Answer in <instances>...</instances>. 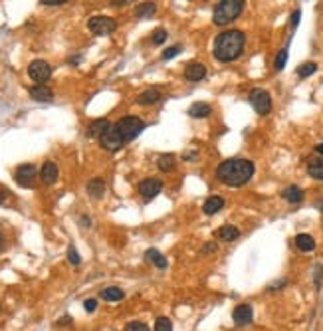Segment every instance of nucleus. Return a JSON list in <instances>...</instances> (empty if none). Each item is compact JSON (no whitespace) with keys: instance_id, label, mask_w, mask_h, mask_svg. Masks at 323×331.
Wrapping results in <instances>:
<instances>
[{"instance_id":"nucleus-1","label":"nucleus","mask_w":323,"mask_h":331,"mask_svg":"<svg viewBox=\"0 0 323 331\" xmlns=\"http://www.w3.org/2000/svg\"><path fill=\"white\" fill-rule=\"evenodd\" d=\"M244 44H246V36L242 30L222 32L214 40V58L222 64L238 60L244 50Z\"/></svg>"},{"instance_id":"nucleus-2","label":"nucleus","mask_w":323,"mask_h":331,"mask_svg":"<svg viewBox=\"0 0 323 331\" xmlns=\"http://www.w3.org/2000/svg\"><path fill=\"white\" fill-rule=\"evenodd\" d=\"M252 175H254V163L248 159H228L216 171L218 181L228 187H242L252 179Z\"/></svg>"},{"instance_id":"nucleus-3","label":"nucleus","mask_w":323,"mask_h":331,"mask_svg":"<svg viewBox=\"0 0 323 331\" xmlns=\"http://www.w3.org/2000/svg\"><path fill=\"white\" fill-rule=\"evenodd\" d=\"M242 8H244V0H222L214 6L212 20L216 26H226L240 16Z\"/></svg>"},{"instance_id":"nucleus-4","label":"nucleus","mask_w":323,"mask_h":331,"mask_svg":"<svg viewBox=\"0 0 323 331\" xmlns=\"http://www.w3.org/2000/svg\"><path fill=\"white\" fill-rule=\"evenodd\" d=\"M115 127H117L119 135L123 139V143H129L133 139H137V135L145 129V123L139 119L137 115H125L121 121L115 123Z\"/></svg>"},{"instance_id":"nucleus-5","label":"nucleus","mask_w":323,"mask_h":331,"mask_svg":"<svg viewBox=\"0 0 323 331\" xmlns=\"http://www.w3.org/2000/svg\"><path fill=\"white\" fill-rule=\"evenodd\" d=\"M88 28L95 36H107V34H113L115 32L117 22L113 18H109V16H93V18H89Z\"/></svg>"},{"instance_id":"nucleus-6","label":"nucleus","mask_w":323,"mask_h":331,"mask_svg":"<svg viewBox=\"0 0 323 331\" xmlns=\"http://www.w3.org/2000/svg\"><path fill=\"white\" fill-rule=\"evenodd\" d=\"M250 104L252 107L256 109V113H260V115H268L270 111H272V97H270V93L264 90H254L250 93Z\"/></svg>"},{"instance_id":"nucleus-7","label":"nucleus","mask_w":323,"mask_h":331,"mask_svg":"<svg viewBox=\"0 0 323 331\" xmlns=\"http://www.w3.org/2000/svg\"><path fill=\"white\" fill-rule=\"evenodd\" d=\"M28 75L36 81V84H44L50 79V75H52V68H50V64L44 60H34L30 61L28 66Z\"/></svg>"},{"instance_id":"nucleus-8","label":"nucleus","mask_w":323,"mask_h":331,"mask_svg":"<svg viewBox=\"0 0 323 331\" xmlns=\"http://www.w3.org/2000/svg\"><path fill=\"white\" fill-rule=\"evenodd\" d=\"M36 175H38V171H36V167L34 165H20L14 173V181L18 182L20 187L30 189V187H34Z\"/></svg>"},{"instance_id":"nucleus-9","label":"nucleus","mask_w":323,"mask_h":331,"mask_svg":"<svg viewBox=\"0 0 323 331\" xmlns=\"http://www.w3.org/2000/svg\"><path fill=\"white\" fill-rule=\"evenodd\" d=\"M99 143H102L103 149H107V151H119L121 149L123 139H121V135H119L117 127H115V125H111V127H109V129L102 135Z\"/></svg>"},{"instance_id":"nucleus-10","label":"nucleus","mask_w":323,"mask_h":331,"mask_svg":"<svg viewBox=\"0 0 323 331\" xmlns=\"http://www.w3.org/2000/svg\"><path fill=\"white\" fill-rule=\"evenodd\" d=\"M163 191V182L159 179H145V181L139 182V193L141 196H145L147 200L155 198Z\"/></svg>"},{"instance_id":"nucleus-11","label":"nucleus","mask_w":323,"mask_h":331,"mask_svg":"<svg viewBox=\"0 0 323 331\" xmlns=\"http://www.w3.org/2000/svg\"><path fill=\"white\" fill-rule=\"evenodd\" d=\"M58 175H59L58 165L52 163V161H46L42 169H40V179H42L44 184H54V182L58 181Z\"/></svg>"},{"instance_id":"nucleus-12","label":"nucleus","mask_w":323,"mask_h":331,"mask_svg":"<svg viewBox=\"0 0 323 331\" xmlns=\"http://www.w3.org/2000/svg\"><path fill=\"white\" fill-rule=\"evenodd\" d=\"M30 97L34 101H40V104H50L54 99V91L50 90L48 86H32L30 88Z\"/></svg>"},{"instance_id":"nucleus-13","label":"nucleus","mask_w":323,"mask_h":331,"mask_svg":"<svg viewBox=\"0 0 323 331\" xmlns=\"http://www.w3.org/2000/svg\"><path fill=\"white\" fill-rule=\"evenodd\" d=\"M205 75H206V68L200 64V61H191V64H187V68H185V77H187L189 81H200Z\"/></svg>"},{"instance_id":"nucleus-14","label":"nucleus","mask_w":323,"mask_h":331,"mask_svg":"<svg viewBox=\"0 0 323 331\" xmlns=\"http://www.w3.org/2000/svg\"><path fill=\"white\" fill-rule=\"evenodd\" d=\"M111 127V123L107 119H95L89 123L88 131H86V135L89 137V139H102V135Z\"/></svg>"},{"instance_id":"nucleus-15","label":"nucleus","mask_w":323,"mask_h":331,"mask_svg":"<svg viewBox=\"0 0 323 331\" xmlns=\"http://www.w3.org/2000/svg\"><path fill=\"white\" fill-rule=\"evenodd\" d=\"M234 323L236 325H248L250 321H252V317H254V312H252V307H250L248 303H242V305H238L234 309Z\"/></svg>"},{"instance_id":"nucleus-16","label":"nucleus","mask_w":323,"mask_h":331,"mask_svg":"<svg viewBox=\"0 0 323 331\" xmlns=\"http://www.w3.org/2000/svg\"><path fill=\"white\" fill-rule=\"evenodd\" d=\"M161 97L163 93L157 88H149V90H145L143 93L137 95V104L139 106H153V104H159Z\"/></svg>"},{"instance_id":"nucleus-17","label":"nucleus","mask_w":323,"mask_h":331,"mask_svg":"<svg viewBox=\"0 0 323 331\" xmlns=\"http://www.w3.org/2000/svg\"><path fill=\"white\" fill-rule=\"evenodd\" d=\"M222 206H224V198L218 195H212L208 196L205 200V206H203V211H205L206 216H212V214H216V212L220 211Z\"/></svg>"},{"instance_id":"nucleus-18","label":"nucleus","mask_w":323,"mask_h":331,"mask_svg":"<svg viewBox=\"0 0 323 331\" xmlns=\"http://www.w3.org/2000/svg\"><path fill=\"white\" fill-rule=\"evenodd\" d=\"M210 113H212V107L208 106V104H205V101H196V104H192L189 107V115L194 117V119H205Z\"/></svg>"},{"instance_id":"nucleus-19","label":"nucleus","mask_w":323,"mask_h":331,"mask_svg":"<svg viewBox=\"0 0 323 331\" xmlns=\"http://www.w3.org/2000/svg\"><path fill=\"white\" fill-rule=\"evenodd\" d=\"M281 196H284L290 204H297V202H301V200H304V191H301L299 187H295V184H290V187H286V189H284Z\"/></svg>"},{"instance_id":"nucleus-20","label":"nucleus","mask_w":323,"mask_h":331,"mask_svg":"<svg viewBox=\"0 0 323 331\" xmlns=\"http://www.w3.org/2000/svg\"><path fill=\"white\" fill-rule=\"evenodd\" d=\"M145 258H147L151 264H155L159 270H165V268H167V258L163 256L159 250H155V248H149L147 252H145Z\"/></svg>"},{"instance_id":"nucleus-21","label":"nucleus","mask_w":323,"mask_h":331,"mask_svg":"<svg viewBox=\"0 0 323 331\" xmlns=\"http://www.w3.org/2000/svg\"><path fill=\"white\" fill-rule=\"evenodd\" d=\"M308 173L311 179H317V181H323V159H311L308 163Z\"/></svg>"},{"instance_id":"nucleus-22","label":"nucleus","mask_w":323,"mask_h":331,"mask_svg":"<svg viewBox=\"0 0 323 331\" xmlns=\"http://www.w3.org/2000/svg\"><path fill=\"white\" fill-rule=\"evenodd\" d=\"M88 193L93 198H102L103 193H105V181L103 179H91L88 182Z\"/></svg>"},{"instance_id":"nucleus-23","label":"nucleus","mask_w":323,"mask_h":331,"mask_svg":"<svg viewBox=\"0 0 323 331\" xmlns=\"http://www.w3.org/2000/svg\"><path fill=\"white\" fill-rule=\"evenodd\" d=\"M295 246L301 250V252H311L315 248V240L309 236V234H297L295 236Z\"/></svg>"},{"instance_id":"nucleus-24","label":"nucleus","mask_w":323,"mask_h":331,"mask_svg":"<svg viewBox=\"0 0 323 331\" xmlns=\"http://www.w3.org/2000/svg\"><path fill=\"white\" fill-rule=\"evenodd\" d=\"M218 236H220L222 240L232 242V240H236V238L240 236V230H238L236 226L226 224V226H222V228H220V232H218Z\"/></svg>"},{"instance_id":"nucleus-25","label":"nucleus","mask_w":323,"mask_h":331,"mask_svg":"<svg viewBox=\"0 0 323 331\" xmlns=\"http://www.w3.org/2000/svg\"><path fill=\"white\" fill-rule=\"evenodd\" d=\"M123 296H125V294H123L119 287H105L102 292V298L105 301H121L123 300Z\"/></svg>"},{"instance_id":"nucleus-26","label":"nucleus","mask_w":323,"mask_h":331,"mask_svg":"<svg viewBox=\"0 0 323 331\" xmlns=\"http://www.w3.org/2000/svg\"><path fill=\"white\" fill-rule=\"evenodd\" d=\"M157 165H159L161 171L169 173V171H173V169H175V157H173V155H161V157H159V161H157Z\"/></svg>"},{"instance_id":"nucleus-27","label":"nucleus","mask_w":323,"mask_h":331,"mask_svg":"<svg viewBox=\"0 0 323 331\" xmlns=\"http://www.w3.org/2000/svg\"><path fill=\"white\" fill-rule=\"evenodd\" d=\"M155 10H157V6L153 2H145V4L137 6V18H149L155 14Z\"/></svg>"},{"instance_id":"nucleus-28","label":"nucleus","mask_w":323,"mask_h":331,"mask_svg":"<svg viewBox=\"0 0 323 331\" xmlns=\"http://www.w3.org/2000/svg\"><path fill=\"white\" fill-rule=\"evenodd\" d=\"M315 70H317V64L306 61V64H301V66L297 68V75H299V77H309L311 74H315Z\"/></svg>"},{"instance_id":"nucleus-29","label":"nucleus","mask_w":323,"mask_h":331,"mask_svg":"<svg viewBox=\"0 0 323 331\" xmlns=\"http://www.w3.org/2000/svg\"><path fill=\"white\" fill-rule=\"evenodd\" d=\"M155 331H173V321L169 317H159L155 323Z\"/></svg>"},{"instance_id":"nucleus-30","label":"nucleus","mask_w":323,"mask_h":331,"mask_svg":"<svg viewBox=\"0 0 323 331\" xmlns=\"http://www.w3.org/2000/svg\"><path fill=\"white\" fill-rule=\"evenodd\" d=\"M286 61H288V50L284 48V50H279V54L276 56V61H274V68L276 70H284V66H286Z\"/></svg>"},{"instance_id":"nucleus-31","label":"nucleus","mask_w":323,"mask_h":331,"mask_svg":"<svg viewBox=\"0 0 323 331\" xmlns=\"http://www.w3.org/2000/svg\"><path fill=\"white\" fill-rule=\"evenodd\" d=\"M68 260H70V264L72 266H79V262H82V258L77 254V250H75L74 244H70V248H68Z\"/></svg>"},{"instance_id":"nucleus-32","label":"nucleus","mask_w":323,"mask_h":331,"mask_svg":"<svg viewBox=\"0 0 323 331\" xmlns=\"http://www.w3.org/2000/svg\"><path fill=\"white\" fill-rule=\"evenodd\" d=\"M180 50H183V48H180L178 44L173 46V48H169V50H165V52H163V60L165 61L173 60V58H176V56L180 54Z\"/></svg>"},{"instance_id":"nucleus-33","label":"nucleus","mask_w":323,"mask_h":331,"mask_svg":"<svg viewBox=\"0 0 323 331\" xmlns=\"http://www.w3.org/2000/svg\"><path fill=\"white\" fill-rule=\"evenodd\" d=\"M151 40H153V44H163L167 40V30L165 28H157L151 34Z\"/></svg>"},{"instance_id":"nucleus-34","label":"nucleus","mask_w":323,"mask_h":331,"mask_svg":"<svg viewBox=\"0 0 323 331\" xmlns=\"http://www.w3.org/2000/svg\"><path fill=\"white\" fill-rule=\"evenodd\" d=\"M125 331H149V327L143 321H131V323H127Z\"/></svg>"},{"instance_id":"nucleus-35","label":"nucleus","mask_w":323,"mask_h":331,"mask_svg":"<svg viewBox=\"0 0 323 331\" xmlns=\"http://www.w3.org/2000/svg\"><path fill=\"white\" fill-rule=\"evenodd\" d=\"M84 307H86V312L93 314V312H95V307H97V301H95V300H86V301H84Z\"/></svg>"},{"instance_id":"nucleus-36","label":"nucleus","mask_w":323,"mask_h":331,"mask_svg":"<svg viewBox=\"0 0 323 331\" xmlns=\"http://www.w3.org/2000/svg\"><path fill=\"white\" fill-rule=\"evenodd\" d=\"M66 0H40L42 6H62Z\"/></svg>"},{"instance_id":"nucleus-37","label":"nucleus","mask_w":323,"mask_h":331,"mask_svg":"<svg viewBox=\"0 0 323 331\" xmlns=\"http://www.w3.org/2000/svg\"><path fill=\"white\" fill-rule=\"evenodd\" d=\"M321 278H323V268L321 266H317V268H315V287L321 286Z\"/></svg>"},{"instance_id":"nucleus-38","label":"nucleus","mask_w":323,"mask_h":331,"mask_svg":"<svg viewBox=\"0 0 323 331\" xmlns=\"http://www.w3.org/2000/svg\"><path fill=\"white\" fill-rule=\"evenodd\" d=\"M299 18H301V10H295L294 14H292V28H297V24H299Z\"/></svg>"},{"instance_id":"nucleus-39","label":"nucleus","mask_w":323,"mask_h":331,"mask_svg":"<svg viewBox=\"0 0 323 331\" xmlns=\"http://www.w3.org/2000/svg\"><path fill=\"white\" fill-rule=\"evenodd\" d=\"M6 196H8V191H4V189H0V204L6 200Z\"/></svg>"},{"instance_id":"nucleus-40","label":"nucleus","mask_w":323,"mask_h":331,"mask_svg":"<svg viewBox=\"0 0 323 331\" xmlns=\"http://www.w3.org/2000/svg\"><path fill=\"white\" fill-rule=\"evenodd\" d=\"M212 250H216V244H210V246H206L203 252H212Z\"/></svg>"},{"instance_id":"nucleus-41","label":"nucleus","mask_w":323,"mask_h":331,"mask_svg":"<svg viewBox=\"0 0 323 331\" xmlns=\"http://www.w3.org/2000/svg\"><path fill=\"white\" fill-rule=\"evenodd\" d=\"M315 153H319V155H323V143H321V145H315Z\"/></svg>"},{"instance_id":"nucleus-42","label":"nucleus","mask_w":323,"mask_h":331,"mask_svg":"<svg viewBox=\"0 0 323 331\" xmlns=\"http://www.w3.org/2000/svg\"><path fill=\"white\" fill-rule=\"evenodd\" d=\"M2 250H4V236L0 234V252H2Z\"/></svg>"}]
</instances>
